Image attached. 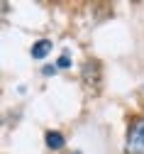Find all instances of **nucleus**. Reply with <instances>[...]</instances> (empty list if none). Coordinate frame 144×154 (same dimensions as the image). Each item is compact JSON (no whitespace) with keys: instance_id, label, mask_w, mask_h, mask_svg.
Listing matches in <instances>:
<instances>
[{"instance_id":"obj_5","label":"nucleus","mask_w":144,"mask_h":154,"mask_svg":"<svg viewBox=\"0 0 144 154\" xmlns=\"http://www.w3.org/2000/svg\"><path fill=\"white\" fill-rule=\"evenodd\" d=\"M56 69H59L56 64H51V66H47V69H44V76H54V73H56Z\"/></svg>"},{"instance_id":"obj_2","label":"nucleus","mask_w":144,"mask_h":154,"mask_svg":"<svg viewBox=\"0 0 144 154\" xmlns=\"http://www.w3.org/2000/svg\"><path fill=\"white\" fill-rule=\"evenodd\" d=\"M51 51V39H39L32 44V59H44Z\"/></svg>"},{"instance_id":"obj_1","label":"nucleus","mask_w":144,"mask_h":154,"mask_svg":"<svg viewBox=\"0 0 144 154\" xmlns=\"http://www.w3.org/2000/svg\"><path fill=\"white\" fill-rule=\"evenodd\" d=\"M127 154H144V118L134 120L127 130Z\"/></svg>"},{"instance_id":"obj_3","label":"nucleus","mask_w":144,"mask_h":154,"mask_svg":"<svg viewBox=\"0 0 144 154\" xmlns=\"http://www.w3.org/2000/svg\"><path fill=\"white\" fill-rule=\"evenodd\" d=\"M44 140H47V147H49V149H61V147L66 144L64 134H61V132H56V130H49Z\"/></svg>"},{"instance_id":"obj_4","label":"nucleus","mask_w":144,"mask_h":154,"mask_svg":"<svg viewBox=\"0 0 144 154\" xmlns=\"http://www.w3.org/2000/svg\"><path fill=\"white\" fill-rule=\"evenodd\" d=\"M56 66H59V69H69V66H71V56H69V54H61L59 59H56Z\"/></svg>"}]
</instances>
